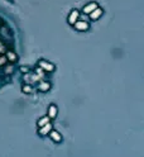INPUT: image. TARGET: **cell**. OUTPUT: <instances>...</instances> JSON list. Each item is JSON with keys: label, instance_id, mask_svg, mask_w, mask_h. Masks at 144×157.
Masks as SVG:
<instances>
[{"label": "cell", "instance_id": "obj_17", "mask_svg": "<svg viewBox=\"0 0 144 157\" xmlns=\"http://www.w3.org/2000/svg\"><path fill=\"white\" fill-rule=\"evenodd\" d=\"M3 45H4V43H3V42H1V41H0V46H3Z\"/></svg>", "mask_w": 144, "mask_h": 157}, {"label": "cell", "instance_id": "obj_12", "mask_svg": "<svg viewBox=\"0 0 144 157\" xmlns=\"http://www.w3.org/2000/svg\"><path fill=\"white\" fill-rule=\"evenodd\" d=\"M22 90H23V93H25V94H30L33 91V88H32L30 85H24V86L22 88Z\"/></svg>", "mask_w": 144, "mask_h": 157}, {"label": "cell", "instance_id": "obj_8", "mask_svg": "<svg viewBox=\"0 0 144 157\" xmlns=\"http://www.w3.org/2000/svg\"><path fill=\"white\" fill-rule=\"evenodd\" d=\"M38 89L41 91H48L51 89V84L49 83H46V81H41L39 85H38Z\"/></svg>", "mask_w": 144, "mask_h": 157}, {"label": "cell", "instance_id": "obj_5", "mask_svg": "<svg viewBox=\"0 0 144 157\" xmlns=\"http://www.w3.org/2000/svg\"><path fill=\"white\" fill-rule=\"evenodd\" d=\"M103 13H104V10L101 8H96L95 10L90 14V18L92 19V20H96V19H99L101 15H103Z\"/></svg>", "mask_w": 144, "mask_h": 157}, {"label": "cell", "instance_id": "obj_9", "mask_svg": "<svg viewBox=\"0 0 144 157\" xmlns=\"http://www.w3.org/2000/svg\"><path fill=\"white\" fill-rule=\"evenodd\" d=\"M56 115H57V107L51 105L49 109H48V117L51 118V119H53V118H56Z\"/></svg>", "mask_w": 144, "mask_h": 157}, {"label": "cell", "instance_id": "obj_2", "mask_svg": "<svg viewBox=\"0 0 144 157\" xmlns=\"http://www.w3.org/2000/svg\"><path fill=\"white\" fill-rule=\"evenodd\" d=\"M39 67H42L44 71H47V72H52V71L54 70V65H52L51 62H47V61L41 60L39 61Z\"/></svg>", "mask_w": 144, "mask_h": 157}, {"label": "cell", "instance_id": "obj_13", "mask_svg": "<svg viewBox=\"0 0 144 157\" xmlns=\"http://www.w3.org/2000/svg\"><path fill=\"white\" fill-rule=\"evenodd\" d=\"M8 62V58H7V56H4V55H0V67L4 65H7Z\"/></svg>", "mask_w": 144, "mask_h": 157}, {"label": "cell", "instance_id": "obj_1", "mask_svg": "<svg viewBox=\"0 0 144 157\" xmlns=\"http://www.w3.org/2000/svg\"><path fill=\"white\" fill-rule=\"evenodd\" d=\"M73 27H75L77 31L83 32V31H87V29H89V23L85 22V20H77L75 24H73Z\"/></svg>", "mask_w": 144, "mask_h": 157}, {"label": "cell", "instance_id": "obj_4", "mask_svg": "<svg viewBox=\"0 0 144 157\" xmlns=\"http://www.w3.org/2000/svg\"><path fill=\"white\" fill-rule=\"evenodd\" d=\"M96 8H99V7H97V4H96V3H89V4H86V5L83 7L82 12L85 13V14H91L92 12L95 10Z\"/></svg>", "mask_w": 144, "mask_h": 157}, {"label": "cell", "instance_id": "obj_10", "mask_svg": "<svg viewBox=\"0 0 144 157\" xmlns=\"http://www.w3.org/2000/svg\"><path fill=\"white\" fill-rule=\"evenodd\" d=\"M49 119H51V118H49L48 115H46V117H42L41 119L38 120V123H37V124H38V127H39V128H42L43 126L48 124V123H49Z\"/></svg>", "mask_w": 144, "mask_h": 157}, {"label": "cell", "instance_id": "obj_16", "mask_svg": "<svg viewBox=\"0 0 144 157\" xmlns=\"http://www.w3.org/2000/svg\"><path fill=\"white\" fill-rule=\"evenodd\" d=\"M20 70L23 71V72H28V67H22Z\"/></svg>", "mask_w": 144, "mask_h": 157}, {"label": "cell", "instance_id": "obj_14", "mask_svg": "<svg viewBox=\"0 0 144 157\" xmlns=\"http://www.w3.org/2000/svg\"><path fill=\"white\" fill-rule=\"evenodd\" d=\"M43 71H44V70H43V69H42V67H38V69H37V70H35V72H37V75H38V76H39V77H41V79H42V77H43V76H44V72H43Z\"/></svg>", "mask_w": 144, "mask_h": 157}, {"label": "cell", "instance_id": "obj_11", "mask_svg": "<svg viewBox=\"0 0 144 157\" xmlns=\"http://www.w3.org/2000/svg\"><path fill=\"white\" fill-rule=\"evenodd\" d=\"M7 58H8V61H10V62H14V61L17 60V55L14 53L13 51H7Z\"/></svg>", "mask_w": 144, "mask_h": 157}, {"label": "cell", "instance_id": "obj_6", "mask_svg": "<svg viewBox=\"0 0 144 157\" xmlns=\"http://www.w3.org/2000/svg\"><path fill=\"white\" fill-rule=\"evenodd\" d=\"M51 131H52V124H51V123H48V124H46L42 128H39L41 136H47V134H49V133H51Z\"/></svg>", "mask_w": 144, "mask_h": 157}, {"label": "cell", "instance_id": "obj_7", "mask_svg": "<svg viewBox=\"0 0 144 157\" xmlns=\"http://www.w3.org/2000/svg\"><path fill=\"white\" fill-rule=\"evenodd\" d=\"M49 136H51V138H52L54 142H61L62 141V136L59 134L58 132H56V131H51Z\"/></svg>", "mask_w": 144, "mask_h": 157}, {"label": "cell", "instance_id": "obj_15", "mask_svg": "<svg viewBox=\"0 0 144 157\" xmlns=\"http://www.w3.org/2000/svg\"><path fill=\"white\" fill-rule=\"evenodd\" d=\"M12 71H13V66H7V69H5V72L7 74H12Z\"/></svg>", "mask_w": 144, "mask_h": 157}, {"label": "cell", "instance_id": "obj_3", "mask_svg": "<svg viewBox=\"0 0 144 157\" xmlns=\"http://www.w3.org/2000/svg\"><path fill=\"white\" fill-rule=\"evenodd\" d=\"M78 17H80V13H78V10H76V9H73V10L71 12V14H69V17H68V23L69 24H75V23L77 22V19Z\"/></svg>", "mask_w": 144, "mask_h": 157}]
</instances>
